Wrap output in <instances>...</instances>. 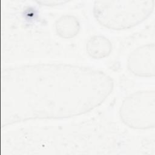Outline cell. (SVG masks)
Wrapping results in <instances>:
<instances>
[{
	"label": "cell",
	"instance_id": "6da1fadb",
	"mask_svg": "<svg viewBox=\"0 0 155 155\" xmlns=\"http://www.w3.org/2000/svg\"><path fill=\"white\" fill-rule=\"evenodd\" d=\"M2 126L86 114L110 96L114 83L102 70L65 63H38L4 68L1 78Z\"/></svg>",
	"mask_w": 155,
	"mask_h": 155
},
{
	"label": "cell",
	"instance_id": "7a4b0ae2",
	"mask_svg": "<svg viewBox=\"0 0 155 155\" xmlns=\"http://www.w3.org/2000/svg\"><path fill=\"white\" fill-rule=\"evenodd\" d=\"M154 1H96L93 14L102 26L113 30L131 28L153 12Z\"/></svg>",
	"mask_w": 155,
	"mask_h": 155
},
{
	"label": "cell",
	"instance_id": "3957f363",
	"mask_svg": "<svg viewBox=\"0 0 155 155\" xmlns=\"http://www.w3.org/2000/svg\"><path fill=\"white\" fill-rule=\"evenodd\" d=\"M119 114L121 121L134 130H148L155 125V91L142 90L127 96L122 101Z\"/></svg>",
	"mask_w": 155,
	"mask_h": 155
},
{
	"label": "cell",
	"instance_id": "277c9868",
	"mask_svg": "<svg viewBox=\"0 0 155 155\" xmlns=\"http://www.w3.org/2000/svg\"><path fill=\"white\" fill-rule=\"evenodd\" d=\"M127 67L130 73L142 78L154 77L155 74V46L154 43L143 44L128 55Z\"/></svg>",
	"mask_w": 155,
	"mask_h": 155
},
{
	"label": "cell",
	"instance_id": "5b68a950",
	"mask_svg": "<svg viewBox=\"0 0 155 155\" xmlns=\"http://www.w3.org/2000/svg\"><path fill=\"white\" fill-rule=\"evenodd\" d=\"M86 51L88 55L94 59H101L108 57L111 53L113 45L107 37L96 35L91 36L86 44Z\"/></svg>",
	"mask_w": 155,
	"mask_h": 155
},
{
	"label": "cell",
	"instance_id": "8992f818",
	"mask_svg": "<svg viewBox=\"0 0 155 155\" xmlns=\"http://www.w3.org/2000/svg\"><path fill=\"white\" fill-rule=\"evenodd\" d=\"M56 34L64 39H71L76 36L81 28L78 18L73 15H64L58 18L54 23Z\"/></svg>",
	"mask_w": 155,
	"mask_h": 155
},
{
	"label": "cell",
	"instance_id": "52a82bcc",
	"mask_svg": "<svg viewBox=\"0 0 155 155\" xmlns=\"http://www.w3.org/2000/svg\"><path fill=\"white\" fill-rule=\"evenodd\" d=\"M67 1H38V3L41 4L42 5H47V6H54L58 5L61 4H64Z\"/></svg>",
	"mask_w": 155,
	"mask_h": 155
}]
</instances>
